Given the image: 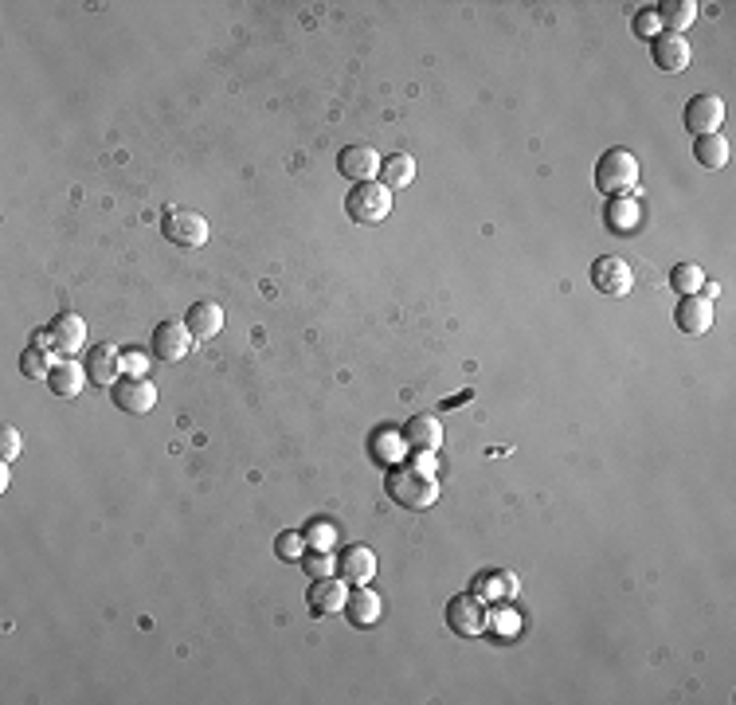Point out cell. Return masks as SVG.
Returning <instances> with one entry per match:
<instances>
[{"label": "cell", "instance_id": "cell-1", "mask_svg": "<svg viewBox=\"0 0 736 705\" xmlns=\"http://www.w3.org/2000/svg\"><path fill=\"white\" fill-rule=\"evenodd\" d=\"M384 490L400 510H412V514H423L439 502V478L427 467H392L384 478Z\"/></svg>", "mask_w": 736, "mask_h": 705}, {"label": "cell", "instance_id": "cell-2", "mask_svg": "<svg viewBox=\"0 0 736 705\" xmlns=\"http://www.w3.org/2000/svg\"><path fill=\"white\" fill-rule=\"evenodd\" d=\"M639 185V157L631 149H607L596 161V188L603 196H631Z\"/></svg>", "mask_w": 736, "mask_h": 705}, {"label": "cell", "instance_id": "cell-3", "mask_svg": "<svg viewBox=\"0 0 736 705\" xmlns=\"http://www.w3.org/2000/svg\"><path fill=\"white\" fill-rule=\"evenodd\" d=\"M345 212L353 224L372 228V224H384L388 212H392V192L380 185V181H361V185L349 188L345 196Z\"/></svg>", "mask_w": 736, "mask_h": 705}, {"label": "cell", "instance_id": "cell-4", "mask_svg": "<svg viewBox=\"0 0 736 705\" xmlns=\"http://www.w3.org/2000/svg\"><path fill=\"white\" fill-rule=\"evenodd\" d=\"M486 619H490V611H486V600L478 596V592H459L451 604H447V627L462 635V639H474V635H482L486 631Z\"/></svg>", "mask_w": 736, "mask_h": 705}, {"label": "cell", "instance_id": "cell-5", "mask_svg": "<svg viewBox=\"0 0 736 705\" xmlns=\"http://www.w3.org/2000/svg\"><path fill=\"white\" fill-rule=\"evenodd\" d=\"M110 400L126 416H149L153 404H157V388L145 376H122L118 384H110Z\"/></svg>", "mask_w": 736, "mask_h": 705}, {"label": "cell", "instance_id": "cell-6", "mask_svg": "<svg viewBox=\"0 0 736 705\" xmlns=\"http://www.w3.org/2000/svg\"><path fill=\"white\" fill-rule=\"evenodd\" d=\"M161 232L177 247H204L208 243V220L192 208H169L161 220Z\"/></svg>", "mask_w": 736, "mask_h": 705}, {"label": "cell", "instance_id": "cell-7", "mask_svg": "<svg viewBox=\"0 0 736 705\" xmlns=\"http://www.w3.org/2000/svg\"><path fill=\"white\" fill-rule=\"evenodd\" d=\"M721 122H725V102L717 94H693L690 102H686V110H682V126L690 134H697V138L717 134Z\"/></svg>", "mask_w": 736, "mask_h": 705}, {"label": "cell", "instance_id": "cell-8", "mask_svg": "<svg viewBox=\"0 0 736 705\" xmlns=\"http://www.w3.org/2000/svg\"><path fill=\"white\" fill-rule=\"evenodd\" d=\"M592 286H596L599 294H607V298H623V294H631V286H635V271H631L627 259L599 255L596 263H592Z\"/></svg>", "mask_w": 736, "mask_h": 705}, {"label": "cell", "instance_id": "cell-9", "mask_svg": "<svg viewBox=\"0 0 736 705\" xmlns=\"http://www.w3.org/2000/svg\"><path fill=\"white\" fill-rule=\"evenodd\" d=\"M87 380L91 384H102V388H110V384H118L122 380V369H126V357L118 353V345H110V341H98L87 349Z\"/></svg>", "mask_w": 736, "mask_h": 705}, {"label": "cell", "instance_id": "cell-10", "mask_svg": "<svg viewBox=\"0 0 736 705\" xmlns=\"http://www.w3.org/2000/svg\"><path fill=\"white\" fill-rule=\"evenodd\" d=\"M192 333L184 322H161V326L153 329V337H149V349H153V357L157 361H184L188 353H192Z\"/></svg>", "mask_w": 736, "mask_h": 705}, {"label": "cell", "instance_id": "cell-11", "mask_svg": "<svg viewBox=\"0 0 736 705\" xmlns=\"http://www.w3.org/2000/svg\"><path fill=\"white\" fill-rule=\"evenodd\" d=\"M337 173L349 177L353 185L376 181V177H380V153H376L372 145H345V149L337 153Z\"/></svg>", "mask_w": 736, "mask_h": 705}, {"label": "cell", "instance_id": "cell-12", "mask_svg": "<svg viewBox=\"0 0 736 705\" xmlns=\"http://www.w3.org/2000/svg\"><path fill=\"white\" fill-rule=\"evenodd\" d=\"M47 345H51V353H59V357L83 353V345H87V322H83L79 314H59V318L47 326Z\"/></svg>", "mask_w": 736, "mask_h": 705}, {"label": "cell", "instance_id": "cell-13", "mask_svg": "<svg viewBox=\"0 0 736 705\" xmlns=\"http://www.w3.org/2000/svg\"><path fill=\"white\" fill-rule=\"evenodd\" d=\"M650 59H654L658 71L678 75V71L690 67V44H686L678 32H658V36L650 40Z\"/></svg>", "mask_w": 736, "mask_h": 705}, {"label": "cell", "instance_id": "cell-14", "mask_svg": "<svg viewBox=\"0 0 736 705\" xmlns=\"http://www.w3.org/2000/svg\"><path fill=\"white\" fill-rule=\"evenodd\" d=\"M345 600H349V592H345V580L341 576H322V580H314L306 588V608H310V615H337V611H345Z\"/></svg>", "mask_w": 736, "mask_h": 705}, {"label": "cell", "instance_id": "cell-15", "mask_svg": "<svg viewBox=\"0 0 736 705\" xmlns=\"http://www.w3.org/2000/svg\"><path fill=\"white\" fill-rule=\"evenodd\" d=\"M333 572H337L345 584H368V580L376 576V553L365 549V545H345V549L337 553Z\"/></svg>", "mask_w": 736, "mask_h": 705}, {"label": "cell", "instance_id": "cell-16", "mask_svg": "<svg viewBox=\"0 0 736 705\" xmlns=\"http://www.w3.org/2000/svg\"><path fill=\"white\" fill-rule=\"evenodd\" d=\"M674 326L690 337H701L713 329V302H705L701 294H686L678 298V310H674Z\"/></svg>", "mask_w": 736, "mask_h": 705}, {"label": "cell", "instance_id": "cell-17", "mask_svg": "<svg viewBox=\"0 0 736 705\" xmlns=\"http://www.w3.org/2000/svg\"><path fill=\"white\" fill-rule=\"evenodd\" d=\"M404 447L419 455H435L443 447V423L439 416H412L404 423Z\"/></svg>", "mask_w": 736, "mask_h": 705}, {"label": "cell", "instance_id": "cell-18", "mask_svg": "<svg viewBox=\"0 0 736 705\" xmlns=\"http://www.w3.org/2000/svg\"><path fill=\"white\" fill-rule=\"evenodd\" d=\"M184 326L188 333L196 337V341H212L220 329H224V310H220V302H192L188 306V314H184Z\"/></svg>", "mask_w": 736, "mask_h": 705}, {"label": "cell", "instance_id": "cell-19", "mask_svg": "<svg viewBox=\"0 0 736 705\" xmlns=\"http://www.w3.org/2000/svg\"><path fill=\"white\" fill-rule=\"evenodd\" d=\"M44 384L55 392V396H79L83 384H87V369L63 357V361H55V369H51V376H47Z\"/></svg>", "mask_w": 736, "mask_h": 705}, {"label": "cell", "instance_id": "cell-20", "mask_svg": "<svg viewBox=\"0 0 736 705\" xmlns=\"http://www.w3.org/2000/svg\"><path fill=\"white\" fill-rule=\"evenodd\" d=\"M345 615L353 627H372L380 619V596L368 592V584H357V592H349L345 600Z\"/></svg>", "mask_w": 736, "mask_h": 705}, {"label": "cell", "instance_id": "cell-21", "mask_svg": "<svg viewBox=\"0 0 736 705\" xmlns=\"http://www.w3.org/2000/svg\"><path fill=\"white\" fill-rule=\"evenodd\" d=\"M412 181H415V157L412 153H392V157H384V161H380V185L388 188V192L408 188Z\"/></svg>", "mask_w": 736, "mask_h": 705}, {"label": "cell", "instance_id": "cell-22", "mask_svg": "<svg viewBox=\"0 0 736 705\" xmlns=\"http://www.w3.org/2000/svg\"><path fill=\"white\" fill-rule=\"evenodd\" d=\"M639 228V200L635 196H611L607 200V232H635Z\"/></svg>", "mask_w": 736, "mask_h": 705}, {"label": "cell", "instance_id": "cell-23", "mask_svg": "<svg viewBox=\"0 0 736 705\" xmlns=\"http://www.w3.org/2000/svg\"><path fill=\"white\" fill-rule=\"evenodd\" d=\"M654 16H658V24H666V32H686L693 24V16H697V4L693 0H662L658 8H654Z\"/></svg>", "mask_w": 736, "mask_h": 705}, {"label": "cell", "instance_id": "cell-24", "mask_svg": "<svg viewBox=\"0 0 736 705\" xmlns=\"http://www.w3.org/2000/svg\"><path fill=\"white\" fill-rule=\"evenodd\" d=\"M693 161L701 169H725L729 165V141L721 134H705V138L693 141Z\"/></svg>", "mask_w": 736, "mask_h": 705}, {"label": "cell", "instance_id": "cell-25", "mask_svg": "<svg viewBox=\"0 0 736 705\" xmlns=\"http://www.w3.org/2000/svg\"><path fill=\"white\" fill-rule=\"evenodd\" d=\"M474 592H478L486 604H506V600L517 596V580L498 568V572H486V576L478 580V588H474Z\"/></svg>", "mask_w": 736, "mask_h": 705}, {"label": "cell", "instance_id": "cell-26", "mask_svg": "<svg viewBox=\"0 0 736 705\" xmlns=\"http://www.w3.org/2000/svg\"><path fill=\"white\" fill-rule=\"evenodd\" d=\"M55 369V353L44 349V345H32L24 357H20V373L28 376V380H47Z\"/></svg>", "mask_w": 736, "mask_h": 705}, {"label": "cell", "instance_id": "cell-27", "mask_svg": "<svg viewBox=\"0 0 736 705\" xmlns=\"http://www.w3.org/2000/svg\"><path fill=\"white\" fill-rule=\"evenodd\" d=\"M701 286H705V271H701L697 263H678V267L670 271V290H678V298L697 294Z\"/></svg>", "mask_w": 736, "mask_h": 705}, {"label": "cell", "instance_id": "cell-28", "mask_svg": "<svg viewBox=\"0 0 736 705\" xmlns=\"http://www.w3.org/2000/svg\"><path fill=\"white\" fill-rule=\"evenodd\" d=\"M275 553L282 557V561H302V553H306V533H298V529H286V533H278Z\"/></svg>", "mask_w": 736, "mask_h": 705}, {"label": "cell", "instance_id": "cell-29", "mask_svg": "<svg viewBox=\"0 0 736 705\" xmlns=\"http://www.w3.org/2000/svg\"><path fill=\"white\" fill-rule=\"evenodd\" d=\"M302 561H306V572H310L314 580H322V576H329V572H333L337 557H329L325 549H306V553H302Z\"/></svg>", "mask_w": 736, "mask_h": 705}, {"label": "cell", "instance_id": "cell-30", "mask_svg": "<svg viewBox=\"0 0 736 705\" xmlns=\"http://www.w3.org/2000/svg\"><path fill=\"white\" fill-rule=\"evenodd\" d=\"M333 541H337V533H333L325 521H318V525H310V529H306V549H325V553H329V549H333Z\"/></svg>", "mask_w": 736, "mask_h": 705}, {"label": "cell", "instance_id": "cell-31", "mask_svg": "<svg viewBox=\"0 0 736 705\" xmlns=\"http://www.w3.org/2000/svg\"><path fill=\"white\" fill-rule=\"evenodd\" d=\"M16 455H20V431H16V427H4V431H0V459L12 463Z\"/></svg>", "mask_w": 736, "mask_h": 705}, {"label": "cell", "instance_id": "cell-32", "mask_svg": "<svg viewBox=\"0 0 736 705\" xmlns=\"http://www.w3.org/2000/svg\"><path fill=\"white\" fill-rule=\"evenodd\" d=\"M635 36H639V40H654V36H658V16H654L650 8H643V12L635 16Z\"/></svg>", "mask_w": 736, "mask_h": 705}, {"label": "cell", "instance_id": "cell-33", "mask_svg": "<svg viewBox=\"0 0 736 705\" xmlns=\"http://www.w3.org/2000/svg\"><path fill=\"white\" fill-rule=\"evenodd\" d=\"M486 627H502V631H506V635H502V639H513V631H517V619H513V615H490V619H486Z\"/></svg>", "mask_w": 736, "mask_h": 705}, {"label": "cell", "instance_id": "cell-34", "mask_svg": "<svg viewBox=\"0 0 736 705\" xmlns=\"http://www.w3.org/2000/svg\"><path fill=\"white\" fill-rule=\"evenodd\" d=\"M717 294H721V286H717V282H705V286H701V298H705V302H713Z\"/></svg>", "mask_w": 736, "mask_h": 705}, {"label": "cell", "instance_id": "cell-35", "mask_svg": "<svg viewBox=\"0 0 736 705\" xmlns=\"http://www.w3.org/2000/svg\"><path fill=\"white\" fill-rule=\"evenodd\" d=\"M126 369H130V373L138 376V369H141V357H126Z\"/></svg>", "mask_w": 736, "mask_h": 705}]
</instances>
